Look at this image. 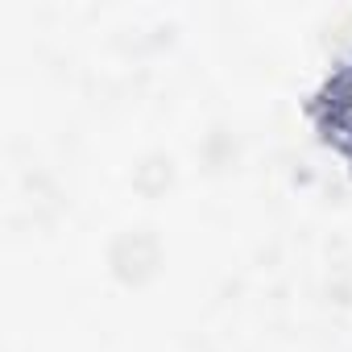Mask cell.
Here are the masks:
<instances>
[{
  "mask_svg": "<svg viewBox=\"0 0 352 352\" xmlns=\"http://www.w3.org/2000/svg\"><path fill=\"white\" fill-rule=\"evenodd\" d=\"M307 120L315 124L319 141L352 166V54L323 75V83L307 100Z\"/></svg>",
  "mask_w": 352,
  "mask_h": 352,
  "instance_id": "cell-1",
  "label": "cell"
}]
</instances>
